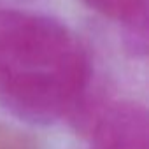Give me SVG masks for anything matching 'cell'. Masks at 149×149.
<instances>
[{
	"label": "cell",
	"mask_w": 149,
	"mask_h": 149,
	"mask_svg": "<svg viewBox=\"0 0 149 149\" xmlns=\"http://www.w3.org/2000/svg\"><path fill=\"white\" fill-rule=\"evenodd\" d=\"M91 149H109V147H100V146H93Z\"/></svg>",
	"instance_id": "52a82bcc"
},
{
	"label": "cell",
	"mask_w": 149,
	"mask_h": 149,
	"mask_svg": "<svg viewBox=\"0 0 149 149\" xmlns=\"http://www.w3.org/2000/svg\"><path fill=\"white\" fill-rule=\"evenodd\" d=\"M83 2L90 9L119 23L147 13V0H83Z\"/></svg>",
	"instance_id": "277c9868"
},
{
	"label": "cell",
	"mask_w": 149,
	"mask_h": 149,
	"mask_svg": "<svg viewBox=\"0 0 149 149\" xmlns=\"http://www.w3.org/2000/svg\"><path fill=\"white\" fill-rule=\"evenodd\" d=\"M0 60L21 68L47 70L83 81L93 74L88 53L60 21L0 9Z\"/></svg>",
	"instance_id": "6da1fadb"
},
{
	"label": "cell",
	"mask_w": 149,
	"mask_h": 149,
	"mask_svg": "<svg viewBox=\"0 0 149 149\" xmlns=\"http://www.w3.org/2000/svg\"><path fill=\"white\" fill-rule=\"evenodd\" d=\"M91 81L93 76L74 81L56 72L13 67L0 60V102L32 125H51L67 118Z\"/></svg>",
	"instance_id": "7a4b0ae2"
},
{
	"label": "cell",
	"mask_w": 149,
	"mask_h": 149,
	"mask_svg": "<svg viewBox=\"0 0 149 149\" xmlns=\"http://www.w3.org/2000/svg\"><path fill=\"white\" fill-rule=\"evenodd\" d=\"M149 14L142 13L125 23H121L123 28V44L125 49L135 56V58H144L149 49Z\"/></svg>",
	"instance_id": "5b68a950"
},
{
	"label": "cell",
	"mask_w": 149,
	"mask_h": 149,
	"mask_svg": "<svg viewBox=\"0 0 149 149\" xmlns=\"http://www.w3.org/2000/svg\"><path fill=\"white\" fill-rule=\"evenodd\" d=\"M0 149H39V146L30 135L0 125Z\"/></svg>",
	"instance_id": "8992f818"
},
{
	"label": "cell",
	"mask_w": 149,
	"mask_h": 149,
	"mask_svg": "<svg viewBox=\"0 0 149 149\" xmlns=\"http://www.w3.org/2000/svg\"><path fill=\"white\" fill-rule=\"evenodd\" d=\"M93 146L109 149H147L149 119L137 102L109 104L93 133Z\"/></svg>",
	"instance_id": "3957f363"
}]
</instances>
